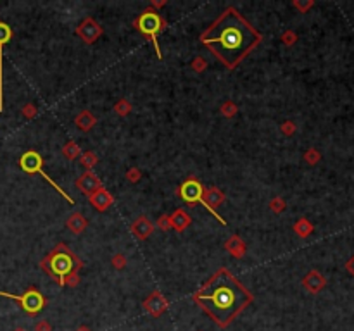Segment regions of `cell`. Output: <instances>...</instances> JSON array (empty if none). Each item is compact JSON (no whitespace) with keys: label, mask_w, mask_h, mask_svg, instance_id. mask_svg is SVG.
Here are the masks:
<instances>
[{"label":"cell","mask_w":354,"mask_h":331,"mask_svg":"<svg viewBox=\"0 0 354 331\" xmlns=\"http://www.w3.org/2000/svg\"><path fill=\"white\" fill-rule=\"evenodd\" d=\"M294 123H290V121H287V123H283L282 124V131L283 133H287V135H292L294 133Z\"/></svg>","instance_id":"30"},{"label":"cell","mask_w":354,"mask_h":331,"mask_svg":"<svg viewBox=\"0 0 354 331\" xmlns=\"http://www.w3.org/2000/svg\"><path fill=\"white\" fill-rule=\"evenodd\" d=\"M192 68L196 69L197 73H201L202 69L206 68V61H204V59H201V57H199V59H196V61L192 62Z\"/></svg>","instance_id":"29"},{"label":"cell","mask_w":354,"mask_h":331,"mask_svg":"<svg viewBox=\"0 0 354 331\" xmlns=\"http://www.w3.org/2000/svg\"><path fill=\"white\" fill-rule=\"evenodd\" d=\"M294 6L297 7V9H301V11H306L308 7L311 6V4H299V2H294Z\"/></svg>","instance_id":"34"},{"label":"cell","mask_w":354,"mask_h":331,"mask_svg":"<svg viewBox=\"0 0 354 331\" xmlns=\"http://www.w3.org/2000/svg\"><path fill=\"white\" fill-rule=\"evenodd\" d=\"M143 307H145V310L152 317H159L162 312L168 310V300H166V297L161 293V291L155 290L149 295V298L143 302Z\"/></svg>","instance_id":"11"},{"label":"cell","mask_w":354,"mask_h":331,"mask_svg":"<svg viewBox=\"0 0 354 331\" xmlns=\"http://www.w3.org/2000/svg\"><path fill=\"white\" fill-rule=\"evenodd\" d=\"M178 195L182 197V200L185 204H201L202 202V195H204V186L201 185L196 178H189L180 185L178 188Z\"/></svg>","instance_id":"7"},{"label":"cell","mask_w":354,"mask_h":331,"mask_svg":"<svg viewBox=\"0 0 354 331\" xmlns=\"http://www.w3.org/2000/svg\"><path fill=\"white\" fill-rule=\"evenodd\" d=\"M76 35L85 42V44H93V42L102 35V28H100V25L93 18H87L76 28Z\"/></svg>","instance_id":"9"},{"label":"cell","mask_w":354,"mask_h":331,"mask_svg":"<svg viewBox=\"0 0 354 331\" xmlns=\"http://www.w3.org/2000/svg\"><path fill=\"white\" fill-rule=\"evenodd\" d=\"M35 112H37V111H35V107L31 106V104H30V106H26L25 109H23V114H26V116H28V118H33Z\"/></svg>","instance_id":"32"},{"label":"cell","mask_w":354,"mask_h":331,"mask_svg":"<svg viewBox=\"0 0 354 331\" xmlns=\"http://www.w3.org/2000/svg\"><path fill=\"white\" fill-rule=\"evenodd\" d=\"M112 264H114V267H118V269H121V267L126 266V257L124 255H116L114 259H112Z\"/></svg>","instance_id":"28"},{"label":"cell","mask_w":354,"mask_h":331,"mask_svg":"<svg viewBox=\"0 0 354 331\" xmlns=\"http://www.w3.org/2000/svg\"><path fill=\"white\" fill-rule=\"evenodd\" d=\"M80 147H78V143L75 142H68L64 147H62V154H64V157L68 159V161H75L76 157H80Z\"/></svg>","instance_id":"20"},{"label":"cell","mask_w":354,"mask_h":331,"mask_svg":"<svg viewBox=\"0 0 354 331\" xmlns=\"http://www.w3.org/2000/svg\"><path fill=\"white\" fill-rule=\"evenodd\" d=\"M11 38H13V30H11L9 25H6V23H0V112H2L4 109V102H2V97H4V92H2V57H4V45L7 44V42H11Z\"/></svg>","instance_id":"14"},{"label":"cell","mask_w":354,"mask_h":331,"mask_svg":"<svg viewBox=\"0 0 354 331\" xmlns=\"http://www.w3.org/2000/svg\"><path fill=\"white\" fill-rule=\"evenodd\" d=\"M347 269H349V271H351V272H352V274H354V257H352V259H351V260H349V262H347Z\"/></svg>","instance_id":"35"},{"label":"cell","mask_w":354,"mask_h":331,"mask_svg":"<svg viewBox=\"0 0 354 331\" xmlns=\"http://www.w3.org/2000/svg\"><path fill=\"white\" fill-rule=\"evenodd\" d=\"M225 248H227L228 254L237 257V259H240V257L246 254V243H244V240L239 235H232L227 240V243H225Z\"/></svg>","instance_id":"17"},{"label":"cell","mask_w":354,"mask_h":331,"mask_svg":"<svg viewBox=\"0 0 354 331\" xmlns=\"http://www.w3.org/2000/svg\"><path fill=\"white\" fill-rule=\"evenodd\" d=\"M159 229H162V231H169L171 229V223H169V216H166V214H162L161 217L157 219V223H155Z\"/></svg>","instance_id":"24"},{"label":"cell","mask_w":354,"mask_h":331,"mask_svg":"<svg viewBox=\"0 0 354 331\" xmlns=\"http://www.w3.org/2000/svg\"><path fill=\"white\" fill-rule=\"evenodd\" d=\"M133 26L147 38V40L152 42V45L155 49V56H157V59H162V54H161L159 42H157V35H159V31H162L166 28L164 18H162L157 11L147 9V11H143V13L140 14L137 19H135Z\"/></svg>","instance_id":"4"},{"label":"cell","mask_w":354,"mask_h":331,"mask_svg":"<svg viewBox=\"0 0 354 331\" xmlns=\"http://www.w3.org/2000/svg\"><path fill=\"white\" fill-rule=\"evenodd\" d=\"M76 186L80 188L81 193H85L87 197H90L92 193L97 192V190L104 188V183L99 180V176H97L93 171H85V173L76 180Z\"/></svg>","instance_id":"10"},{"label":"cell","mask_w":354,"mask_h":331,"mask_svg":"<svg viewBox=\"0 0 354 331\" xmlns=\"http://www.w3.org/2000/svg\"><path fill=\"white\" fill-rule=\"evenodd\" d=\"M126 178L131 183H137V181H140V178H142V173H140V169H137V167H131V169L126 173Z\"/></svg>","instance_id":"27"},{"label":"cell","mask_w":354,"mask_h":331,"mask_svg":"<svg viewBox=\"0 0 354 331\" xmlns=\"http://www.w3.org/2000/svg\"><path fill=\"white\" fill-rule=\"evenodd\" d=\"M35 331H50V326H49V322H45V321H40L37 326H35Z\"/></svg>","instance_id":"31"},{"label":"cell","mask_w":354,"mask_h":331,"mask_svg":"<svg viewBox=\"0 0 354 331\" xmlns=\"http://www.w3.org/2000/svg\"><path fill=\"white\" fill-rule=\"evenodd\" d=\"M88 202H90V204L99 212H104V211H107L112 204H114V197H112V193L107 192L106 188H100V190H97L95 193H92V195L88 197Z\"/></svg>","instance_id":"12"},{"label":"cell","mask_w":354,"mask_h":331,"mask_svg":"<svg viewBox=\"0 0 354 331\" xmlns=\"http://www.w3.org/2000/svg\"><path fill=\"white\" fill-rule=\"evenodd\" d=\"M221 112H223L227 118H233V116L237 114V106L233 102H227V104H223V107H221Z\"/></svg>","instance_id":"25"},{"label":"cell","mask_w":354,"mask_h":331,"mask_svg":"<svg viewBox=\"0 0 354 331\" xmlns=\"http://www.w3.org/2000/svg\"><path fill=\"white\" fill-rule=\"evenodd\" d=\"M76 331H90V329H88L87 326H81V328H78Z\"/></svg>","instance_id":"37"},{"label":"cell","mask_w":354,"mask_h":331,"mask_svg":"<svg viewBox=\"0 0 354 331\" xmlns=\"http://www.w3.org/2000/svg\"><path fill=\"white\" fill-rule=\"evenodd\" d=\"M114 111L118 116H128L131 112V104L128 102L126 99H121V100H118V104L114 106Z\"/></svg>","instance_id":"23"},{"label":"cell","mask_w":354,"mask_h":331,"mask_svg":"<svg viewBox=\"0 0 354 331\" xmlns=\"http://www.w3.org/2000/svg\"><path fill=\"white\" fill-rule=\"evenodd\" d=\"M169 223H171V228L176 229L178 233H182L189 228L190 223H192V219H190V216L184 211V209H176V211L169 216Z\"/></svg>","instance_id":"15"},{"label":"cell","mask_w":354,"mask_h":331,"mask_svg":"<svg viewBox=\"0 0 354 331\" xmlns=\"http://www.w3.org/2000/svg\"><path fill=\"white\" fill-rule=\"evenodd\" d=\"M19 166H21V169L25 171V173H28V174H40L44 180L49 183V185H52V188H56L57 190V193H61V197L62 198H66V200L69 202V204H75V200H73L71 197L68 195V193L64 192V190L61 188L59 185H57L56 181L52 180V178L49 176V174L44 171V159H42V155L38 154L37 150H28V152H25V154L21 155V159H19Z\"/></svg>","instance_id":"5"},{"label":"cell","mask_w":354,"mask_h":331,"mask_svg":"<svg viewBox=\"0 0 354 331\" xmlns=\"http://www.w3.org/2000/svg\"><path fill=\"white\" fill-rule=\"evenodd\" d=\"M261 40V33L235 7H227L201 35V44L227 69H235Z\"/></svg>","instance_id":"1"},{"label":"cell","mask_w":354,"mask_h":331,"mask_svg":"<svg viewBox=\"0 0 354 331\" xmlns=\"http://www.w3.org/2000/svg\"><path fill=\"white\" fill-rule=\"evenodd\" d=\"M0 297H7V298H13V300L19 302L21 309L25 310V312H28L30 316H37L47 303L45 297L37 288H30V290H26L23 295H13V293H7V291H0Z\"/></svg>","instance_id":"6"},{"label":"cell","mask_w":354,"mask_h":331,"mask_svg":"<svg viewBox=\"0 0 354 331\" xmlns=\"http://www.w3.org/2000/svg\"><path fill=\"white\" fill-rule=\"evenodd\" d=\"M44 269L59 286H76L80 281V269L83 262L68 245L57 243L40 262Z\"/></svg>","instance_id":"3"},{"label":"cell","mask_w":354,"mask_h":331,"mask_svg":"<svg viewBox=\"0 0 354 331\" xmlns=\"http://www.w3.org/2000/svg\"><path fill=\"white\" fill-rule=\"evenodd\" d=\"M302 285H304L306 290L311 291V293H318V291L325 286V278L318 271H311L309 274L304 278Z\"/></svg>","instance_id":"16"},{"label":"cell","mask_w":354,"mask_h":331,"mask_svg":"<svg viewBox=\"0 0 354 331\" xmlns=\"http://www.w3.org/2000/svg\"><path fill=\"white\" fill-rule=\"evenodd\" d=\"M294 40H295V38H294V35L290 33V31H289V33H285V35H283V44H287V45H292V44H294Z\"/></svg>","instance_id":"33"},{"label":"cell","mask_w":354,"mask_h":331,"mask_svg":"<svg viewBox=\"0 0 354 331\" xmlns=\"http://www.w3.org/2000/svg\"><path fill=\"white\" fill-rule=\"evenodd\" d=\"M66 224H68V228L71 229L75 235H81V233L87 229L88 221L81 212H75V214H71V216L68 217V223Z\"/></svg>","instance_id":"18"},{"label":"cell","mask_w":354,"mask_h":331,"mask_svg":"<svg viewBox=\"0 0 354 331\" xmlns=\"http://www.w3.org/2000/svg\"><path fill=\"white\" fill-rule=\"evenodd\" d=\"M154 228L155 226L152 224V221H149V217L140 216L138 219H135V223L131 224V233H133L138 240H145L154 233Z\"/></svg>","instance_id":"13"},{"label":"cell","mask_w":354,"mask_h":331,"mask_svg":"<svg viewBox=\"0 0 354 331\" xmlns=\"http://www.w3.org/2000/svg\"><path fill=\"white\" fill-rule=\"evenodd\" d=\"M252 293L227 267L218 269L199 290L194 291L192 300L204 310L220 328L228 324L252 303Z\"/></svg>","instance_id":"2"},{"label":"cell","mask_w":354,"mask_h":331,"mask_svg":"<svg viewBox=\"0 0 354 331\" xmlns=\"http://www.w3.org/2000/svg\"><path fill=\"white\" fill-rule=\"evenodd\" d=\"M311 224L308 223V219H304V217H302V219H299L297 223L294 224V231L297 233L299 236H308L309 233H311Z\"/></svg>","instance_id":"21"},{"label":"cell","mask_w":354,"mask_h":331,"mask_svg":"<svg viewBox=\"0 0 354 331\" xmlns=\"http://www.w3.org/2000/svg\"><path fill=\"white\" fill-rule=\"evenodd\" d=\"M164 0H162V2H152V6H155V7H161V6H164Z\"/></svg>","instance_id":"36"},{"label":"cell","mask_w":354,"mask_h":331,"mask_svg":"<svg viewBox=\"0 0 354 331\" xmlns=\"http://www.w3.org/2000/svg\"><path fill=\"white\" fill-rule=\"evenodd\" d=\"M14 331H25V329H23V328H16Z\"/></svg>","instance_id":"38"},{"label":"cell","mask_w":354,"mask_h":331,"mask_svg":"<svg viewBox=\"0 0 354 331\" xmlns=\"http://www.w3.org/2000/svg\"><path fill=\"white\" fill-rule=\"evenodd\" d=\"M75 124H76L78 130L88 131V130H92V128L97 124V118L92 114L90 111H81L80 114H78L76 118H75Z\"/></svg>","instance_id":"19"},{"label":"cell","mask_w":354,"mask_h":331,"mask_svg":"<svg viewBox=\"0 0 354 331\" xmlns=\"http://www.w3.org/2000/svg\"><path fill=\"white\" fill-rule=\"evenodd\" d=\"M80 162H81V166H85L87 167V171H90L93 166L99 162V157H97L93 152H85L83 155L80 157Z\"/></svg>","instance_id":"22"},{"label":"cell","mask_w":354,"mask_h":331,"mask_svg":"<svg viewBox=\"0 0 354 331\" xmlns=\"http://www.w3.org/2000/svg\"><path fill=\"white\" fill-rule=\"evenodd\" d=\"M270 207H271V211L273 212H282L283 209H285V202L282 200V198H273V200L270 202Z\"/></svg>","instance_id":"26"},{"label":"cell","mask_w":354,"mask_h":331,"mask_svg":"<svg viewBox=\"0 0 354 331\" xmlns=\"http://www.w3.org/2000/svg\"><path fill=\"white\" fill-rule=\"evenodd\" d=\"M223 202H225V193L221 192L220 188H216V186H211V188L204 190V195H202V202H201V204L204 205V207L208 209V211L211 212L213 216H215L216 219L225 226V224H227V221H225L223 217L218 214V211H216V207H220Z\"/></svg>","instance_id":"8"}]
</instances>
